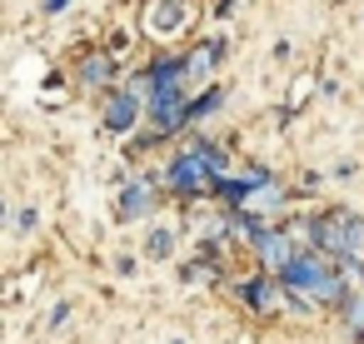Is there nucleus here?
Here are the masks:
<instances>
[{
    "label": "nucleus",
    "mask_w": 364,
    "mask_h": 344,
    "mask_svg": "<svg viewBox=\"0 0 364 344\" xmlns=\"http://www.w3.org/2000/svg\"><path fill=\"white\" fill-rule=\"evenodd\" d=\"M105 70H110L105 60H90V65H85V80H105Z\"/></svg>",
    "instance_id": "nucleus-10"
},
{
    "label": "nucleus",
    "mask_w": 364,
    "mask_h": 344,
    "mask_svg": "<svg viewBox=\"0 0 364 344\" xmlns=\"http://www.w3.org/2000/svg\"><path fill=\"white\" fill-rule=\"evenodd\" d=\"M215 105H220V90H205V100H190V115L200 120V115H210Z\"/></svg>",
    "instance_id": "nucleus-9"
},
{
    "label": "nucleus",
    "mask_w": 364,
    "mask_h": 344,
    "mask_svg": "<svg viewBox=\"0 0 364 344\" xmlns=\"http://www.w3.org/2000/svg\"><path fill=\"white\" fill-rule=\"evenodd\" d=\"M215 175H220V170H215L200 150H190V155H180V160L170 165V185H175L180 195H200V190H210Z\"/></svg>",
    "instance_id": "nucleus-2"
},
{
    "label": "nucleus",
    "mask_w": 364,
    "mask_h": 344,
    "mask_svg": "<svg viewBox=\"0 0 364 344\" xmlns=\"http://www.w3.org/2000/svg\"><path fill=\"white\" fill-rule=\"evenodd\" d=\"M140 215H150V185L145 180H130L120 190V220H140Z\"/></svg>",
    "instance_id": "nucleus-6"
},
{
    "label": "nucleus",
    "mask_w": 364,
    "mask_h": 344,
    "mask_svg": "<svg viewBox=\"0 0 364 344\" xmlns=\"http://www.w3.org/2000/svg\"><path fill=\"white\" fill-rule=\"evenodd\" d=\"M135 110H140V95H135V90H125V95H115V100H110V110H105V125L125 135V130L135 125Z\"/></svg>",
    "instance_id": "nucleus-5"
},
{
    "label": "nucleus",
    "mask_w": 364,
    "mask_h": 344,
    "mask_svg": "<svg viewBox=\"0 0 364 344\" xmlns=\"http://www.w3.org/2000/svg\"><path fill=\"white\" fill-rule=\"evenodd\" d=\"M170 249H175V235H170V230H150V240H145V254H150V259H165Z\"/></svg>",
    "instance_id": "nucleus-7"
},
{
    "label": "nucleus",
    "mask_w": 364,
    "mask_h": 344,
    "mask_svg": "<svg viewBox=\"0 0 364 344\" xmlns=\"http://www.w3.org/2000/svg\"><path fill=\"white\" fill-rule=\"evenodd\" d=\"M279 279H284L289 289H304L309 299H339V294H344L339 274H334L319 254H299L289 269H279Z\"/></svg>",
    "instance_id": "nucleus-1"
},
{
    "label": "nucleus",
    "mask_w": 364,
    "mask_h": 344,
    "mask_svg": "<svg viewBox=\"0 0 364 344\" xmlns=\"http://www.w3.org/2000/svg\"><path fill=\"white\" fill-rule=\"evenodd\" d=\"M185 26V0H150L145 6V31L150 36H175Z\"/></svg>",
    "instance_id": "nucleus-3"
},
{
    "label": "nucleus",
    "mask_w": 364,
    "mask_h": 344,
    "mask_svg": "<svg viewBox=\"0 0 364 344\" xmlns=\"http://www.w3.org/2000/svg\"><path fill=\"white\" fill-rule=\"evenodd\" d=\"M250 235H255V249H259V259H264V264L289 269V264L299 259V254L289 249V240H284V235H274V230H250Z\"/></svg>",
    "instance_id": "nucleus-4"
},
{
    "label": "nucleus",
    "mask_w": 364,
    "mask_h": 344,
    "mask_svg": "<svg viewBox=\"0 0 364 344\" xmlns=\"http://www.w3.org/2000/svg\"><path fill=\"white\" fill-rule=\"evenodd\" d=\"M344 254H349V259H359V254H364V220H354V215H349V235H344Z\"/></svg>",
    "instance_id": "nucleus-8"
}]
</instances>
